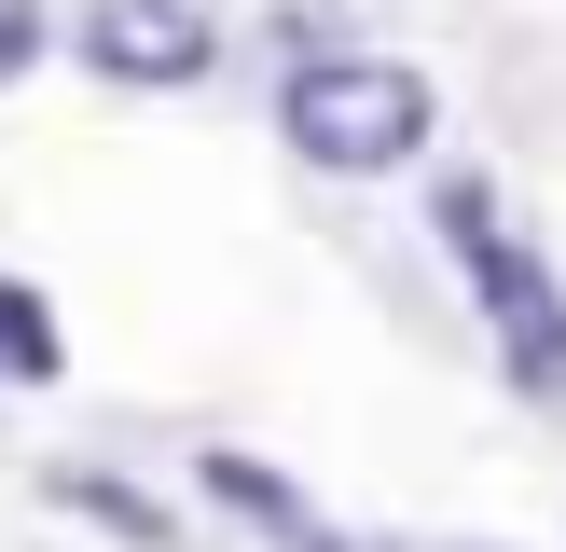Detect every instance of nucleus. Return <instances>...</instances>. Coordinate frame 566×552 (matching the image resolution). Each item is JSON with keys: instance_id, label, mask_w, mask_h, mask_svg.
I'll use <instances>...</instances> for the list:
<instances>
[{"instance_id": "nucleus-1", "label": "nucleus", "mask_w": 566, "mask_h": 552, "mask_svg": "<svg viewBox=\"0 0 566 552\" xmlns=\"http://www.w3.org/2000/svg\"><path fill=\"white\" fill-rule=\"evenodd\" d=\"M276 138L304 166H332V180H374V166H401L429 138V70H401V55H318L276 97Z\"/></svg>"}, {"instance_id": "nucleus-2", "label": "nucleus", "mask_w": 566, "mask_h": 552, "mask_svg": "<svg viewBox=\"0 0 566 552\" xmlns=\"http://www.w3.org/2000/svg\"><path fill=\"white\" fill-rule=\"evenodd\" d=\"M442 235L470 248V290H484V318H497V359H512V386L525 401H566V290L539 276V248H512L497 235V208L484 193H442Z\"/></svg>"}, {"instance_id": "nucleus-3", "label": "nucleus", "mask_w": 566, "mask_h": 552, "mask_svg": "<svg viewBox=\"0 0 566 552\" xmlns=\"http://www.w3.org/2000/svg\"><path fill=\"white\" fill-rule=\"evenodd\" d=\"M70 42H83V70H111V83H193V70L221 55L193 0H97Z\"/></svg>"}, {"instance_id": "nucleus-4", "label": "nucleus", "mask_w": 566, "mask_h": 552, "mask_svg": "<svg viewBox=\"0 0 566 552\" xmlns=\"http://www.w3.org/2000/svg\"><path fill=\"white\" fill-rule=\"evenodd\" d=\"M208 497H221V511H249V524H263L276 552H346V539H332V524L304 511L291 484H276V469H249V456H208Z\"/></svg>"}, {"instance_id": "nucleus-5", "label": "nucleus", "mask_w": 566, "mask_h": 552, "mask_svg": "<svg viewBox=\"0 0 566 552\" xmlns=\"http://www.w3.org/2000/svg\"><path fill=\"white\" fill-rule=\"evenodd\" d=\"M0 373H14V386H42V373H55V304H42V290H14V276H0Z\"/></svg>"}, {"instance_id": "nucleus-6", "label": "nucleus", "mask_w": 566, "mask_h": 552, "mask_svg": "<svg viewBox=\"0 0 566 552\" xmlns=\"http://www.w3.org/2000/svg\"><path fill=\"white\" fill-rule=\"evenodd\" d=\"M42 42H55V14H42V0H0V83H14V70H42Z\"/></svg>"}]
</instances>
